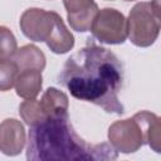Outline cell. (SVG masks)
<instances>
[{"label":"cell","mask_w":161,"mask_h":161,"mask_svg":"<svg viewBox=\"0 0 161 161\" xmlns=\"http://www.w3.org/2000/svg\"><path fill=\"white\" fill-rule=\"evenodd\" d=\"M117 151L108 143H87L69 122L68 116L47 117L30 126L26 158L29 161L116 160Z\"/></svg>","instance_id":"obj_2"},{"label":"cell","mask_w":161,"mask_h":161,"mask_svg":"<svg viewBox=\"0 0 161 161\" xmlns=\"http://www.w3.org/2000/svg\"><path fill=\"white\" fill-rule=\"evenodd\" d=\"M40 104L47 117L68 116V96L54 87H49L44 92L40 99Z\"/></svg>","instance_id":"obj_10"},{"label":"cell","mask_w":161,"mask_h":161,"mask_svg":"<svg viewBox=\"0 0 161 161\" xmlns=\"http://www.w3.org/2000/svg\"><path fill=\"white\" fill-rule=\"evenodd\" d=\"M23 34L33 42H44L55 54H65L74 47V36L60 15L40 8L26 9L20 16Z\"/></svg>","instance_id":"obj_4"},{"label":"cell","mask_w":161,"mask_h":161,"mask_svg":"<svg viewBox=\"0 0 161 161\" xmlns=\"http://www.w3.org/2000/svg\"><path fill=\"white\" fill-rule=\"evenodd\" d=\"M58 82L74 98L97 104L107 113L125 112L118 98L123 83V65L111 50L93 42H88L65 60Z\"/></svg>","instance_id":"obj_1"},{"label":"cell","mask_w":161,"mask_h":161,"mask_svg":"<svg viewBox=\"0 0 161 161\" xmlns=\"http://www.w3.org/2000/svg\"><path fill=\"white\" fill-rule=\"evenodd\" d=\"M126 1H133V0H126Z\"/></svg>","instance_id":"obj_15"},{"label":"cell","mask_w":161,"mask_h":161,"mask_svg":"<svg viewBox=\"0 0 161 161\" xmlns=\"http://www.w3.org/2000/svg\"><path fill=\"white\" fill-rule=\"evenodd\" d=\"M19 113L20 117L23 118V121L30 127L34 126L39 122H42L43 119L47 118L40 101L33 98V99H25L20 106H19Z\"/></svg>","instance_id":"obj_12"},{"label":"cell","mask_w":161,"mask_h":161,"mask_svg":"<svg viewBox=\"0 0 161 161\" xmlns=\"http://www.w3.org/2000/svg\"><path fill=\"white\" fill-rule=\"evenodd\" d=\"M18 50V43L13 31L0 25V59H11Z\"/></svg>","instance_id":"obj_14"},{"label":"cell","mask_w":161,"mask_h":161,"mask_svg":"<svg viewBox=\"0 0 161 161\" xmlns=\"http://www.w3.org/2000/svg\"><path fill=\"white\" fill-rule=\"evenodd\" d=\"M89 30L101 43L122 44L127 39V19L119 10L104 8L96 14Z\"/></svg>","instance_id":"obj_6"},{"label":"cell","mask_w":161,"mask_h":161,"mask_svg":"<svg viewBox=\"0 0 161 161\" xmlns=\"http://www.w3.org/2000/svg\"><path fill=\"white\" fill-rule=\"evenodd\" d=\"M63 4L70 28L79 33L88 31L99 10L94 0H63Z\"/></svg>","instance_id":"obj_7"},{"label":"cell","mask_w":161,"mask_h":161,"mask_svg":"<svg viewBox=\"0 0 161 161\" xmlns=\"http://www.w3.org/2000/svg\"><path fill=\"white\" fill-rule=\"evenodd\" d=\"M16 94L23 99H33L40 93L43 87V77L40 70L25 69L19 70L15 83H14Z\"/></svg>","instance_id":"obj_9"},{"label":"cell","mask_w":161,"mask_h":161,"mask_svg":"<svg viewBox=\"0 0 161 161\" xmlns=\"http://www.w3.org/2000/svg\"><path fill=\"white\" fill-rule=\"evenodd\" d=\"M108 141L117 152L122 153H133L146 143L160 153V117L150 111H140L131 118L116 121L108 128Z\"/></svg>","instance_id":"obj_3"},{"label":"cell","mask_w":161,"mask_h":161,"mask_svg":"<svg viewBox=\"0 0 161 161\" xmlns=\"http://www.w3.org/2000/svg\"><path fill=\"white\" fill-rule=\"evenodd\" d=\"M26 142L25 128L15 118H6L0 123V151L6 156L19 155Z\"/></svg>","instance_id":"obj_8"},{"label":"cell","mask_w":161,"mask_h":161,"mask_svg":"<svg viewBox=\"0 0 161 161\" xmlns=\"http://www.w3.org/2000/svg\"><path fill=\"white\" fill-rule=\"evenodd\" d=\"M14 62L19 70L34 69L43 72L47 64L44 53L34 44H26L18 49L14 55Z\"/></svg>","instance_id":"obj_11"},{"label":"cell","mask_w":161,"mask_h":161,"mask_svg":"<svg viewBox=\"0 0 161 161\" xmlns=\"http://www.w3.org/2000/svg\"><path fill=\"white\" fill-rule=\"evenodd\" d=\"M19 73L14 59H0V91L6 92L14 87L16 75Z\"/></svg>","instance_id":"obj_13"},{"label":"cell","mask_w":161,"mask_h":161,"mask_svg":"<svg viewBox=\"0 0 161 161\" xmlns=\"http://www.w3.org/2000/svg\"><path fill=\"white\" fill-rule=\"evenodd\" d=\"M161 28L160 0L137 3L128 14L127 19V38L140 48L152 45Z\"/></svg>","instance_id":"obj_5"}]
</instances>
